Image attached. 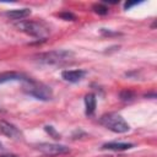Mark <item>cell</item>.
<instances>
[{
    "mask_svg": "<svg viewBox=\"0 0 157 157\" xmlns=\"http://www.w3.org/2000/svg\"><path fill=\"white\" fill-rule=\"evenodd\" d=\"M101 124L103 126H105L108 130H110L113 132H118V134L126 132L130 129L129 124L125 121V119L118 113H108V114L102 115Z\"/></svg>",
    "mask_w": 157,
    "mask_h": 157,
    "instance_id": "6da1fadb",
    "label": "cell"
},
{
    "mask_svg": "<svg viewBox=\"0 0 157 157\" xmlns=\"http://www.w3.org/2000/svg\"><path fill=\"white\" fill-rule=\"evenodd\" d=\"M26 85H25V91L37 98V99H40V101H49L52 99L53 97V92L50 90L49 86L44 85V83H40V82H37V81H33L31 78H27L26 81Z\"/></svg>",
    "mask_w": 157,
    "mask_h": 157,
    "instance_id": "7a4b0ae2",
    "label": "cell"
},
{
    "mask_svg": "<svg viewBox=\"0 0 157 157\" xmlns=\"http://www.w3.org/2000/svg\"><path fill=\"white\" fill-rule=\"evenodd\" d=\"M17 28L26 34L38 39H45L48 36V28L43 23L34 21H22L17 25Z\"/></svg>",
    "mask_w": 157,
    "mask_h": 157,
    "instance_id": "3957f363",
    "label": "cell"
},
{
    "mask_svg": "<svg viewBox=\"0 0 157 157\" xmlns=\"http://www.w3.org/2000/svg\"><path fill=\"white\" fill-rule=\"evenodd\" d=\"M72 55L74 54L69 50H53V52L38 55V60L45 64H60L70 59Z\"/></svg>",
    "mask_w": 157,
    "mask_h": 157,
    "instance_id": "277c9868",
    "label": "cell"
},
{
    "mask_svg": "<svg viewBox=\"0 0 157 157\" xmlns=\"http://www.w3.org/2000/svg\"><path fill=\"white\" fill-rule=\"evenodd\" d=\"M37 147L42 153H44L47 156L64 155L70 151L69 147H66L64 145H58V144H39Z\"/></svg>",
    "mask_w": 157,
    "mask_h": 157,
    "instance_id": "5b68a950",
    "label": "cell"
},
{
    "mask_svg": "<svg viewBox=\"0 0 157 157\" xmlns=\"http://www.w3.org/2000/svg\"><path fill=\"white\" fill-rule=\"evenodd\" d=\"M0 131L5 136H7L10 139H15V140L21 139V136H22L21 131L13 124H11L9 121H5V120H0Z\"/></svg>",
    "mask_w": 157,
    "mask_h": 157,
    "instance_id": "8992f818",
    "label": "cell"
},
{
    "mask_svg": "<svg viewBox=\"0 0 157 157\" xmlns=\"http://www.w3.org/2000/svg\"><path fill=\"white\" fill-rule=\"evenodd\" d=\"M86 75V71L83 70H65L61 74V77L67 82H78L82 80Z\"/></svg>",
    "mask_w": 157,
    "mask_h": 157,
    "instance_id": "52a82bcc",
    "label": "cell"
},
{
    "mask_svg": "<svg viewBox=\"0 0 157 157\" xmlns=\"http://www.w3.org/2000/svg\"><path fill=\"white\" fill-rule=\"evenodd\" d=\"M26 81L27 77H25L20 72H15V71H7V72H1L0 74V85L9 82V81Z\"/></svg>",
    "mask_w": 157,
    "mask_h": 157,
    "instance_id": "ba28073f",
    "label": "cell"
},
{
    "mask_svg": "<svg viewBox=\"0 0 157 157\" xmlns=\"http://www.w3.org/2000/svg\"><path fill=\"white\" fill-rule=\"evenodd\" d=\"M29 15H31L29 9H15V10L6 12V16L12 20H23V18L28 17Z\"/></svg>",
    "mask_w": 157,
    "mask_h": 157,
    "instance_id": "9c48e42d",
    "label": "cell"
},
{
    "mask_svg": "<svg viewBox=\"0 0 157 157\" xmlns=\"http://www.w3.org/2000/svg\"><path fill=\"white\" fill-rule=\"evenodd\" d=\"M132 147V144H125V142H108L104 144L102 148L110 150V151H124Z\"/></svg>",
    "mask_w": 157,
    "mask_h": 157,
    "instance_id": "30bf717a",
    "label": "cell"
},
{
    "mask_svg": "<svg viewBox=\"0 0 157 157\" xmlns=\"http://www.w3.org/2000/svg\"><path fill=\"white\" fill-rule=\"evenodd\" d=\"M85 107H86V114L92 115L96 110V96L92 93L86 94L85 97Z\"/></svg>",
    "mask_w": 157,
    "mask_h": 157,
    "instance_id": "8fae6325",
    "label": "cell"
},
{
    "mask_svg": "<svg viewBox=\"0 0 157 157\" xmlns=\"http://www.w3.org/2000/svg\"><path fill=\"white\" fill-rule=\"evenodd\" d=\"M94 11L97 12V13H99V15H105L107 12H108V9L105 7V6H103V5H94Z\"/></svg>",
    "mask_w": 157,
    "mask_h": 157,
    "instance_id": "7c38bea8",
    "label": "cell"
},
{
    "mask_svg": "<svg viewBox=\"0 0 157 157\" xmlns=\"http://www.w3.org/2000/svg\"><path fill=\"white\" fill-rule=\"evenodd\" d=\"M45 130H47L48 132H50V134H52V135H53L55 139H58V134L54 131V129H53L52 126H45Z\"/></svg>",
    "mask_w": 157,
    "mask_h": 157,
    "instance_id": "4fadbf2b",
    "label": "cell"
},
{
    "mask_svg": "<svg viewBox=\"0 0 157 157\" xmlns=\"http://www.w3.org/2000/svg\"><path fill=\"white\" fill-rule=\"evenodd\" d=\"M1 157H17L16 155H4V156H1Z\"/></svg>",
    "mask_w": 157,
    "mask_h": 157,
    "instance_id": "5bb4252c",
    "label": "cell"
},
{
    "mask_svg": "<svg viewBox=\"0 0 157 157\" xmlns=\"http://www.w3.org/2000/svg\"><path fill=\"white\" fill-rule=\"evenodd\" d=\"M1 148H2V144L0 142V150H1Z\"/></svg>",
    "mask_w": 157,
    "mask_h": 157,
    "instance_id": "9a60e30c",
    "label": "cell"
}]
</instances>
